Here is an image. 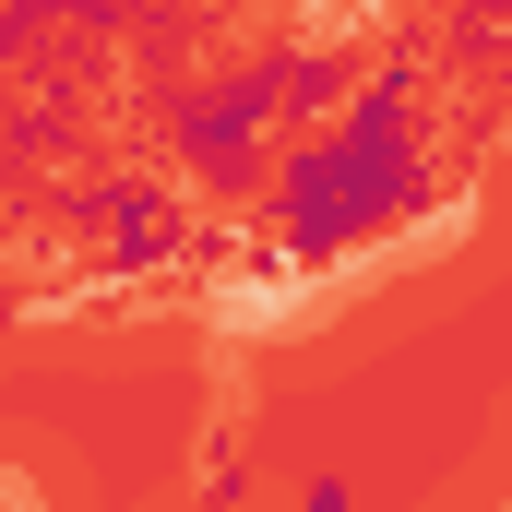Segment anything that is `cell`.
Instances as JSON below:
<instances>
[{"instance_id": "6da1fadb", "label": "cell", "mask_w": 512, "mask_h": 512, "mask_svg": "<svg viewBox=\"0 0 512 512\" xmlns=\"http://www.w3.org/2000/svg\"><path fill=\"white\" fill-rule=\"evenodd\" d=\"M0 512H36V477H12V465H0Z\"/></svg>"}]
</instances>
